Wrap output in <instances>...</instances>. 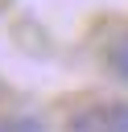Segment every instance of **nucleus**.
<instances>
[{"label": "nucleus", "instance_id": "3", "mask_svg": "<svg viewBox=\"0 0 128 132\" xmlns=\"http://www.w3.org/2000/svg\"><path fill=\"white\" fill-rule=\"evenodd\" d=\"M0 132H45V124L33 120V116H12V120L0 124Z\"/></svg>", "mask_w": 128, "mask_h": 132}, {"label": "nucleus", "instance_id": "1", "mask_svg": "<svg viewBox=\"0 0 128 132\" xmlns=\"http://www.w3.org/2000/svg\"><path fill=\"white\" fill-rule=\"evenodd\" d=\"M66 132H128V103L124 99L87 103L66 120Z\"/></svg>", "mask_w": 128, "mask_h": 132}, {"label": "nucleus", "instance_id": "2", "mask_svg": "<svg viewBox=\"0 0 128 132\" xmlns=\"http://www.w3.org/2000/svg\"><path fill=\"white\" fill-rule=\"evenodd\" d=\"M107 66H111V74H116V78H124V82H128V29L107 45Z\"/></svg>", "mask_w": 128, "mask_h": 132}]
</instances>
